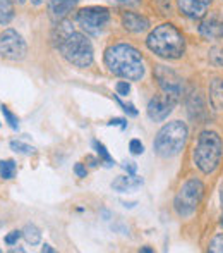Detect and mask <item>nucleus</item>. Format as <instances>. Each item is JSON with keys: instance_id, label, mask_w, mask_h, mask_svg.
<instances>
[{"instance_id": "obj_1", "label": "nucleus", "mask_w": 223, "mask_h": 253, "mask_svg": "<svg viewBox=\"0 0 223 253\" xmlns=\"http://www.w3.org/2000/svg\"><path fill=\"white\" fill-rule=\"evenodd\" d=\"M105 64L108 71L127 81H139L144 76V60L137 48L127 43H117L107 48Z\"/></svg>"}, {"instance_id": "obj_2", "label": "nucleus", "mask_w": 223, "mask_h": 253, "mask_svg": "<svg viewBox=\"0 0 223 253\" xmlns=\"http://www.w3.org/2000/svg\"><path fill=\"white\" fill-rule=\"evenodd\" d=\"M146 45L155 55L167 60L180 59L186 52V40L173 24H160L146 38Z\"/></svg>"}, {"instance_id": "obj_3", "label": "nucleus", "mask_w": 223, "mask_h": 253, "mask_svg": "<svg viewBox=\"0 0 223 253\" xmlns=\"http://www.w3.org/2000/svg\"><path fill=\"white\" fill-rule=\"evenodd\" d=\"M223 155V141L220 134L215 131H203L197 138V145L194 148V164L203 174H213L218 169Z\"/></svg>"}, {"instance_id": "obj_4", "label": "nucleus", "mask_w": 223, "mask_h": 253, "mask_svg": "<svg viewBox=\"0 0 223 253\" xmlns=\"http://www.w3.org/2000/svg\"><path fill=\"white\" fill-rule=\"evenodd\" d=\"M55 47L64 55V59L72 66L84 69V67H90L93 64V45L83 33H77V31L72 30Z\"/></svg>"}, {"instance_id": "obj_5", "label": "nucleus", "mask_w": 223, "mask_h": 253, "mask_svg": "<svg viewBox=\"0 0 223 253\" xmlns=\"http://www.w3.org/2000/svg\"><path fill=\"white\" fill-rule=\"evenodd\" d=\"M186 140L187 126L180 121H172L158 131L157 138L153 141V148L157 155L163 157V159H172V157L179 155L182 152Z\"/></svg>"}, {"instance_id": "obj_6", "label": "nucleus", "mask_w": 223, "mask_h": 253, "mask_svg": "<svg viewBox=\"0 0 223 253\" xmlns=\"http://www.w3.org/2000/svg\"><path fill=\"white\" fill-rule=\"evenodd\" d=\"M204 197V184L199 179L192 177V179L186 181L180 186L179 193L173 198V209H175L179 217H189L197 210L201 200Z\"/></svg>"}, {"instance_id": "obj_7", "label": "nucleus", "mask_w": 223, "mask_h": 253, "mask_svg": "<svg viewBox=\"0 0 223 253\" xmlns=\"http://www.w3.org/2000/svg\"><path fill=\"white\" fill-rule=\"evenodd\" d=\"M108 21H110V10L107 7H84L76 14V23L93 37L105 30Z\"/></svg>"}, {"instance_id": "obj_8", "label": "nucleus", "mask_w": 223, "mask_h": 253, "mask_svg": "<svg viewBox=\"0 0 223 253\" xmlns=\"http://www.w3.org/2000/svg\"><path fill=\"white\" fill-rule=\"evenodd\" d=\"M28 53V45L24 38L16 30L9 28L0 33V57L7 60H23Z\"/></svg>"}, {"instance_id": "obj_9", "label": "nucleus", "mask_w": 223, "mask_h": 253, "mask_svg": "<svg viewBox=\"0 0 223 253\" xmlns=\"http://www.w3.org/2000/svg\"><path fill=\"white\" fill-rule=\"evenodd\" d=\"M155 80L158 81L163 93L180 98L184 90V80L173 69H170L167 66H157L155 67Z\"/></svg>"}, {"instance_id": "obj_10", "label": "nucleus", "mask_w": 223, "mask_h": 253, "mask_svg": "<svg viewBox=\"0 0 223 253\" xmlns=\"http://www.w3.org/2000/svg\"><path fill=\"white\" fill-rule=\"evenodd\" d=\"M179 102V98L172 97L168 93L163 95H155L153 98L148 103V117L155 123H161L172 114L175 103Z\"/></svg>"}, {"instance_id": "obj_11", "label": "nucleus", "mask_w": 223, "mask_h": 253, "mask_svg": "<svg viewBox=\"0 0 223 253\" xmlns=\"http://www.w3.org/2000/svg\"><path fill=\"white\" fill-rule=\"evenodd\" d=\"M186 107H187V114L192 121L196 123H203L206 119V102H204V97L199 90H192L189 95H187V100H186Z\"/></svg>"}, {"instance_id": "obj_12", "label": "nucleus", "mask_w": 223, "mask_h": 253, "mask_svg": "<svg viewBox=\"0 0 223 253\" xmlns=\"http://www.w3.org/2000/svg\"><path fill=\"white\" fill-rule=\"evenodd\" d=\"M199 33L204 38H208V40H218V38L223 37V21L217 14H211V16L204 17L199 26Z\"/></svg>"}, {"instance_id": "obj_13", "label": "nucleus", "mask_w": 223, "mask_h": 253, "mask_svg": "<svg viewBox=\"0 0 223 253\" xmlns=\"http://www.w3.org/2000/svg\"><path fill=\"white\" fill-rule=\"evenodd\" d=\"M143 177L136 176V174H127V176H119L112 181V190L119 191V193H132L137 188L143 186Z\"/></svg>"}, {"instance_id": "obj_14", "label": "nucleus", "mask_w": 223, "mask_h": 253, "mask_svg": "<svg viewBox=\"0 0 223 253\" xmlns=\"http://www.w3.org/2000/svg\"><path fill=\"white\" fill-rule=\"evenodd\" d=\"M122 26L130 33H143L150 28V21H148V17L141 16L137 12H124Z\"/></svg>"}, {"instance_id": "obj_15", "label": "nucleus", "mask_w": 223, "mask_h": 253, "mask_svg": "<svg viewBox=\"0 0 223 253\" xmlns=\"http://www.w3.org/2000/svg\"><path fill=\"white\" fill-rule=\"evenodd\" d=\"M179 10L189 19H203L206 16V5L199 3L197 0H177Z\"/></svg>"}, {"instance_id": "obj_16", "label": "nucleus", "mask_w": 223, "mask_h": 253, "mask_svg": "<svg viewBox=\"0 0 223 253\" xmlns=\"http://www.w3.org/2000/svg\"><path fill=\"white\" fill-rule=\"evenodd\" d=\"M79 0H47V7H48V12L54 19L60 21L77 5Z\"/></svg>"}, {"instance_id": "obj_17", "label": "nucleus", "mask_w": 223, "mask_h": 253, "mask_svg": "<svg viewBox=\"0 0 223 253\" xmlns=\"http://www.w3.org/2000/svg\"><path fill=\"white\" fill-rule=\"evenodd\" d=\"M210 100L215 109L223 107V80H215L210 86Z\"/></svg>"}, {"instance_id": "obj_18", "label": "nucleus", "mask_w": 223, "mask_h": 253, "mask_svg": "<svg viewBox=\"0 0 223 253\" xmlns=\"http://www.w3.org/2000/svg\"><path fill=\"white\" fill-rule=\"evenodd\" d=\"M14 17V2L12 0H0V24L7 26Z\"/></svg>"}, {"instance_id": "obj_19", "label": "nucleus", "mask_w": 223, "mask_h": 253, "mask_svg": "<svg viewBox=\"0 0 223 253\" xmlns=\"http://www.w3.org/2000/svg\"><path fill=\"white\" fill-rule=\"evenodd\" d=\"M23 238L26 240L28 245L34 247V245H40L41 233H40V229H38V227L34 226V224H28V226L23 229Z\"/></svg>"}, {"instance_id": "obj_20", "label": "nucleus", "mask_w": 223, "mask_h": 253, "mask_svg": "<svg viewBox=\"0 0 223 253\" xmlns=\"http://www.w3.org/2000/svg\"><path fill=\"white\" fill-rule=\"evenodd\" d=\"M17 172V166L14 160H0V177L2 179H14Z\"/></svg>"}, {"instance_id": "obj_21", "label": "nucleus", "mask_w": 223, "mask_h": 253, "mask_svg": "<svg viewBox=\"0 0 223 253\" xmlns=\"http://www.w3.org/2000/svg\"><path fill=\"white\" fill-rule=\"evenodd\" d=\"M93 147H95V150H96V153H98V157H100L101 160H103L107 166H113V159L110 157V153H108V150H107V147H105L103 143H100V141H96L95 140L93 141Z\"/></svg>"}, {"instance_id": "obj_22", "label": "nucleus", "mask_w": 223, "mask_h": 253, "mask_svg": "<svg viewBox=\"0 0 223 253\" xmlns=\"http://www.w3.org/2000/svg\"><path fill=\"white\" fill-rule=\"evenodd\" d=\"M10 148H12L14 152H17V153H23V155H33V153H34L33 147L23 143V141H19V140H12V141H10Z\"/></svg>"}, {"instance_id": "obj_23", "label": "nucleus", "mask_w": 223, "mask_h": 253, "mask_svg": "<svg viewBox=\"0 0 223 253\" xmlns=\"http://www.w3.org/2000/svg\"><path fill=\"white\" fill-rule=\"evenodd\" d=\"M0 112L3 114V117H5V123L9 124L12 129H17V127H19V119H17V117L14 116V114L10 112L5 105H0Z\"/></svg>"}, {"instance_id": "obj_24", "label": "nucleus", "mask_w": 223, "mask_h": 253, "mask_svg": "<svg viewBox=\"0 0 223 253\" xmlns=\"http://www.w3.org/2000/svg\"><path fill=\"white\" fill-rule=\"evenodd\" d=\"M210 62L217 67H223V48L222 47H215L210 50Z\"/></svg>"}, {"instance_id": "obj_25", "label": "nucleus", "mask_w": 223, "mask_h": 253, "mask_svg": "<svg viewBox=\"0 0 223 253\" xmlns=\"http://www.w3.org/2000/svg\"><path fill=\"white\" fill-rule=\"evenodd\" d=\"M208 250L213 253H223V234H218V236H215L213 240H211Z\"/></svg>"}, {"instance_id": "obj_26", "label": "nucleus", "mask_w": 223, "mask_h": 253, "mask_svg": "<svg viewBox=\"0 0 223 253\" xmlns=\"http://www.w3.org/2000/svg\"><path fill=\"white\" fill-rule=\"evenodd\" d=\"M129 150H130V153H132V155H141V153L144 152V145L141 143L139 140H130Z\"/></svg>"}, {"instance_id": "obj_27", "label": "nucleus", "mask_w": 223, "mask_h": 253, "mask_svg": "<svg viewBox=\"0 0 223 253\" xmlns=\"http://www.w3.org/2000/svg\"><path fill=\"white\" fill-rule=\"evenodd\" d=\"M113 98H115L117 103H119V105L122 107L124 112H127V114H129V116H137V110L134 109V105H130V103H129V105H126V103H124L122 100H120V95H113Z\"/></svg>"}, {"instance_id": "obj_28", "label": "nucleus", "mask_w": 223, "mask_h": 253, "mask_svg": "<svg viewBox=\"0 0 223 253\" xmlns=\"http://www.w3.org/2000/svg\"><path fill=\"white\" fill-rule=\"evenodd\" d=\"M115 88H117V95H122V97H127L130 91V84L127 81H119Z\"/></svg>"}, {"instance_id": "obj_29", "label": "nucleus", "mask_w": 223, "mask_h": 253, "mask_svg": "<svg viewBox=\"0 0 223 253\" xmlns=\"http://www.w3.org/2000/svg\"><path fill=\"white\" fill-rule=\"evenodd\" d=\"M21 236H23V231H12V233H9L5 236V243L7 245H16Z\"/></svg>"}, {"instance_id": "obj_30", "label": "nucleus", "mask_w": 223, "mask_h": 253, "mask_svg": "<svg viewBox=\"0 0 223 253\" xmlns=\"http://www.w3.org/2000/svg\"><path fill=\"white\" fill-rule=\"evenodd\" d=\"M74 172H76V176H77V177H86L88 170H86V167H84L83 164L77 162L76 166H74Z\"/></svg>"}, {"instance_id": "obj_31", "label": "nucleus", "mask_w": 223, "mask_h": 253, "mask_svg": "<svg viewBox=\"0 0 223 253\" xmlns=\"http://www.w3.org/2000/svg\"><path fill=\"white\" fill-rule=\"evenodd\" d=\"M112 2H115V3H120V5H139L141 3V0H112Z\"/></svg>"}, {"instance_id": "obj_32", "label": "nucleus", "mask_w": 223, "mask_h": 253, "mask_svg": "<svg viewBox=\"0 0 223 253\" xmlns=\"http://www.w3.org/2000/svg\"><path fill=\"white\" fill-rule=\"evenodd\" d=\"M122 167L127 170L129 174H136V169H137V166L134 162H126V164H122Z\"/></svg>"}, {"instance_id": "obj_33", "label": "nucleus", "mask_w": 223, "mask_h": 253, "mask_svg": "<svg viewBox=\"0 0 223 253\" xmlns=\"http://www.w3.org/2000/svg\"><path fill=\"white\" fill-rule=\"evenodd\" d=\"M108 124H110V126H120L122 129H126V127H127V123L124 119H112Z\"/></svg>"}, {"instance_id": "obj_34", "label": "nucleus", "mask_w": 223, "mask_h": 253, "mask_svg": "<svg viewBox=\"0 0 223 253\" xmlns=\"http://www.w3.org/2000/svg\"><path fill=\"white\" fill-rule=\"evenodd\" d=\"M86 159H88V162H90V166H91V167H96L98 164H100V160H96L95 157H86Z\"/></svg>"}, {"instance_id": "obj_35", "label": "nucleus", "mask_w": 223, "mask_h": 253, "mask_svg": "<svg viewBox=\"0 0 223 253\" xmlns=\"http://www.w3.org/2000/svg\"><path fill=\"white\" fill-rule=\"evenodd\" d=\"M41 252H43V253H55V250L50 247V245H43V248H41Z\"/></svg>"}, {"instance_id": "obj_36", "label": "nucleus", "mask_w": 223, "mask_h": 253, "mask_svg": "<svg viewBox=\"0 0 223 253\" xmlns=\"http://www.w3.org/2000/svg\"><path fill=\"white\" fill-rule=\"evenodd\" d=\"M122 205L126 207V209H132V207H136V202H130V203H127V202H122Z\"/></svg>"}, {"instance_id": "obj_37", "label": "nucleus", "mask_w": 223, "mask_h": 253, "mask_svg": "<svg viewBox=\"0 0 223 253\" xmlns=\"http://www.w3.org/2000/svg\"><path fill=\"white\" fill-rule=\"evenodd\" d=\"M197 2L203 3V5H210V3L213 2V0H197Z\"/></svg>"}, {"instance_id": "obj_38", "label": "nucleus", "mask_w": 223, "mask_h": 253, "mask_svg": "<svg viewBox=\"0 0 223 253\" xmlns=\"http://www.w3.org/2000/svg\"><path fill=\"white\" fill-rule=\"evenodd\" d=\"M31 3H33V5H41V3H43V0H30Z\"/></svg>"}, {"instance_id": "obj_39", "label": "nucleus", "mask_w": 223, "mask_h": 253, "mask_svg": "<svg viewBox=\"0 0 223 253\" xmlns=\"http://www.w3.org/2000/svg\"><path fill=\"white\" fill-rule=\"evenodd\" d=\"M141 252H144V253H151L153 250H151V248H148V247H144V248H141Z\"/></svg>"}, {"instance_id": "obj_40", "label": "nucleus", "mask_w": 223, "mask_h": 253, "mask_svg": "<svg viewBox=\"0 0 223 253\" xmlns=\"http://www.w3.org/2000/svg\"><path fill=\"white\" fill-rule=\"evenodd\" d=\"M220 200H222V207H223V184H222V190H220Z\"/></svg>"}, {"instance_id": "obj_41", "label": "nucleus", "mask_w": 223, "mask_h": 253, "mask_svg": "<svg viewBox=\"0 0 223 253\" xmlns=\"http://www.w3.org/2000/svg\"><path fill=\"white\" fill-rule=\"evenodd\" d=\"M12 2H14V3H24L26 0H12Z\"/></svg>"}, {"instance_id": "obj_42", "label": "nucleus", "mask_w": 223, "mask_h": 253, "mask_svg": "<svg viewBox=\"0 0 223 253\" xmlns=\"http://www.w3.org/2000/svg\"><path fill=\"white\" fill-rule=\"evenodd\" d=\"M220 224H222V227H223V215H222V220H220Z\"/></svg>"}]
</instances>
